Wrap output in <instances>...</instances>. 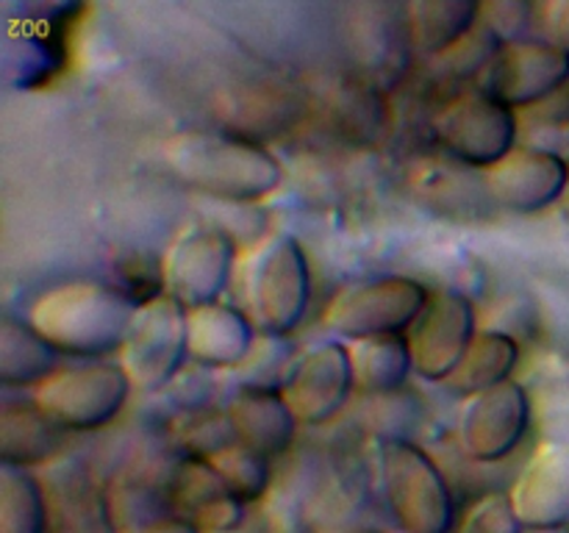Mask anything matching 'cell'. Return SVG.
<instances>
[{
	"label": "cell",
	"mask_w": 569,
	"mask_h": 533,
	"mask_svg": "<svg viewBox=\"0 0 569 533\" xmlns=\"http://www.w3.org/2000/svg\"><path fill=\"white\" fill-rule=\"evenodd\" d=\"M164 161L183 187L209 200L256 205L276 194L283 167L264 144L226 131H187L164 142Z\"/></svg>",
	"instance_id": "cell-1"
},
{
	"label": "cell",
	"mask_w": 569,
	"mask_h": 533,
	"mask_svg": "<svg viewBox=\"0 0 569 533\" xmlns=\"http://www.w3.org/2000/svg\"><path fill=\"white\" fill-rule=\"evenodd\" d=\"M137 305L117 286L94 281L61 283L28 311V322L59 350L78 361H106L120 353Z\"/></svg>",
	"instance_id": "cell-2"
},
{
	"label": "cell",
	"mask_w": 569,
	"mask_h": 533,
	"mask_svg": "<svg viewBox=\"0 0 569 533\" xmlns=\"http://www.w3.org/2000/svg\"><path fill=\"white\" fill-rule=\"evenodd\" d=\"M311 300V266L298 237L281 231L267 237L244 270V305L256 331L289 336L306 320Z\"/></svg>",
	"instance_id": "cell-3"
},
{
	"label": "cell",
	"mask_w": 569,
	"mask_h": 533,
	"mask_svg": "<svg viewBox=\"0 0 569 533\" xmlns=\"http://www.w3.org/2000/svg\"><path fill=\"white\" fill-rule=\"evenodd\" d=\"M378 470L389 511L403 533H456V500L442 466L409 439H383Z\"/></svg>",
	"instance_id": "cell-4"
},
{
	"label": "cell",
	"mask_w": 569,
	"mask_h": 533,
	"mask_svg": "<svg viewBox=\"0 0 569 533\" xmlns=\"http://www.w3.org/2000/svg\"><path fill=\"white\" fill-rule=\"evenodd\" d=\"M133 381L120 361H78L59 366L42 386L33 389V403L61 431L87 433L111 425L131 398Z\"/></svg>",
	"instance_id": "cell-5"
},
{
	"label": "cell",
	"mask_w": 569,
	"mask_h": 533,
	"mask_svg": "<svg viewBox=\"0 0 569 533\" xmlns=\"http://www.w3.org/2000/svg\"><path fill=\"white\" fill-rule=\"evenodd\" d=\"M431 289L406 275H383L350 283L339 289L328 303V331L337 336L361 342L378 336H409L415 322L426 311Z\"/></svg>",
	"instance_id": "cell-6"
},
{
	"label": "cell",
	"mask_w": 569,
	"mask_h": 533,
	"mask_svg": "<svg viewBox=\"0 0 569 533\" xmlns=\"http://www.w3.org/2000/svg\"><path fill=\"white\" fill-rule=\"evenodd\" d=\"M433 137L450 161L489 172L520 148V117L481 89H470L439 111Z\"/></svg>",
	"instance_id": "cell-7"
},
{
	"label": "cell",
	"mask_w": 569,
	"mask_h": 533,
	"mask_svg": "<svg viewBox=\"0 0 569 533\" xmlns=\"http://www.w3.org/2000/svg\"><path fill=\"white\" fill-rule=\"evenodd\" d=\"M187 316L189 311L170 294L139 305L120 350V364L131 375L133 389L159 392L176 381L189 359Z\"/></svg>",
	"instance_id": "cell-8"
},
{
	"label": "cell",
	"mask_w": 569,
	"mask_h": 533,
	"mask_svg": "<svg viewBox=\"0 0 569 533\" xmlns=\"http://www.w3.org/2000/svg\"><path fill=\"white\" fill-rule=\"evenodd\" d=\"M239 242L220 225H189L164 253V289L187 311L220 303L237 270Z\"/></svg>",
	"instance_id": "cell-9"
},
{
	"label": "cell",
	"mask_w": 569,
	"mask_h": 533,
	"mask_svg": "<svg viewBox=\"0 0 569 533\" xmlns=\"http://www.w3.org/2000/svg\"><path fill=\"white\" fill-rule=\"evenodd\" d=\"M278 389L300 425H322L333 420L356 389L350 348L339 339L311 344L289 364Z\"/></svg>",
	"instance_id": "cell-10"
},
{
	"label": "cell",
	"mask_w": 569,
	"mask_h": 533,
	"mask_svg": "<svg viewBox=\"0 0 569 533\" xmlns=\"http://www.w3.org/2000/svg\"><path fill=\"white\" fill-rule=\"evenodd\" d=\"M478 336L476 305L456 289L431 292L426 311L409 331L415 372L422 381L448 383Z\"/></svg>",
	"instance_id": "cell-11"
},
{
	"label": "cell",
	"mask_w": 569,
	"mask_h": 533,
	"mask_svg": "<svg viewBox=\"0 0 569 533\" xmlns=\"http://www.w3.org/2000/svg\"><path fill=\"white\" fill-rule=\"evenodd\" d=\"M531 428V398L520 381H506L467 398L459 416L461 450L478 464L509 459Z\"/></svg>",
	"instance_id": "cell-12"
},
{
	"label": "cell",
	"mask_w": 569,
	"mask_h": 533,
	"mask_svg": "<svg viewBox=\"0 0 569 533\" xmlns=\"http://www.w3.org/2000/svg\"><path fill=\"white\" fill-rule=\"evenodd\" d=\"M569 78V56L548 39H520L500 48L478 78V89L509 109H537Z\"/></svg>",
	"instance_id": "cell-13"
},
{
	"label": "cell",
	"mask_w": 569,
	"mask_h": 533,
	"mask_svg": "<svg viewBox=\"0 0 569 533\" xmlns=\"http://www.w3.org/2000/svg\"><path fill=\"white\" fill-rule=\"evenodd\" d=\"M495 205L515 214H539L561 203L569 187V161L559 150L520 144L498 167L483 172Z\"/></svg>",
	"instance_id": "cell-14"
},
{
	"label": "cell",
	"mask_w": 569,
	"mask_h": 533,
	"mask_svg": "<svg viewBox=\"0 0 569 533\" xmlns=\"http://www.w3.org/2000/svg\"><path fill=\"white\" fill-rule=\"evenodd\" d=\"M526 531L569 525V439L539 444L509 492Z\"/></svg>",
	"instance_id": "cell-15"
},
{
	"label": "cell",
	"mask_w": 569,
	"mask_h": 533,
	"mask_svg": "<svg viewBox=\"0 0 569 533\" xmlns=\"http://www.w3.org/2000/svg\"><path fill=\"white\" fill-rule=\"evenodd\" d=\"M409 11L398 6H359L353 20V59L376 89H389L406 76L411 61Z\"/></svg>",
	"instance_id": "cell-16"
},
{
	"label": "cell",
	"mask_w": 569,
	"mask_h": 533,
	"mask_svg": "<svg viewBox=\"0 0 569 533\" xmlns=\"http://www.w3.org/2000/svg\"><path fill=\"white\" fill-rule=\"evenodd\" d=\"M167 494L176 514L187 516L203 533H231L250 520L248 503L222 481L206 459H181L172 470Z\"/></svg>",
	"instance_id": "cell-17"
},
{
	"label": "cell",
	"mask_w": 569,
	"mask_h": 533,
	"mask_svg": "<svg viewBox=\"0 0 569 533\" xmlns=\"http://www.w3.org/2000/svg\"><path fill=\"white\" fill-rule=\"evenodd\" d=\"M306 114V100L287 83H248L220 98V125L231 137L264 144V139L283 137Z\"/></svg>",
	"instance_id": "cell-18"
},
{
	"label": "cell",
	"mask_w": 569,
	"mask_h": 533,
	"mask_svg": "<svg viewBox=\"0 0 569 533\" xmlns=\"http://www.w3.org/2000/svg\"><path fill=\"white\" fill-rule=\"evenodd\" d=\"M189 361L209 370H237L250 359L256 325L248 311L231 303H211L192 309L187 316Z\"/></svg>",
	"instance_id": "cell-19"
},
{
	"label": "cell",
	"mask_w": 569,
	"mask_h": 533,
	"mask_svg": "<svg viewBox=\"0 0 569 533\" xmlns=\"http://www.w3.org/2000/svg\"><path fill=\"white\" fill-rule=\"evenodd\" d=\"M226 411L239 442L259 450L267 459H278L292 447L300 422L283 400L281 389L248 383L233 394Z\"/></svg>",
	"instance_id": "cell-20"
},
{
	"label": "cell",
	"mask_w": 569,
	"mask_h": 533,
	"mask_svg": "<svg viewBox=\"0 0 569 533\" xmlns=\"http://www.w3.org/2000/svg\"><path fill=\"white\" fill-rule=\"evenodd\" d=\"M59 370V350L28 320H0V383L6 389L42 386Z\"/></svg>",
	"instance_id": "cell-21"
},
{
	"label": "cell",
	"mask_w": 569,
	"mask_h": 533,
	"mask_svg": "<svg viewBox=\"0 0 569 533\" xmlns=\"http://www.w3.org/2000/svg\"><path fill=\"white\" fill-rule=\"evenodd\" d=\"M61 428L39 411L33 400H6L0 409V466H22L48 461L61 447Z\"/></svg>",
	"instance_id": "cell-22"
},
{
	"label": "cell",
	"mask_w": 569,
	"mask_h": 533,
	"mask_svg": "<svg viewBox=\"0 0 569 533\" xmlns=\"http://www.w3.org/2000/svg\"><path fill=\"white\" fill-rule=\"evenodd\" d=\"M406 11L411 42L433 59L448 56L481 22V3L476 0H417L406 6Z\"/></svg>",
	"instance_id": "cell-23"
},
{
	"label": "cell",
	"mask_w": 569,
	"mask_h": 533,
	"mask_svg": "<svg viewBox=\"0 0 569 533\" xmlns=\"http://www.w3.org/2000/svg\"><path fill=\"white\" fill-rule=\"evenodd\" d=\"M520 364V342L503 331H478L470 350L461 359L459 370L450 375L448 386L456 394H481L487 389L511 381Z\"/></svg>",
	"instance_id": "cell-24"
},
{
	"label": "cell",
	"mask_w": 569,
	"mask_h": 533,
	"mask_svg": "<svg viewBox=\"0 0 569 533\" xmlns=\"http://www.w3.org/2000/svg\"><path fill=\"white\" fill-rule=\"evenodd\" d=\"M328 120L333 131L353 144H372L387 131V103L381 89L365 78H348L328 98Z\"/></svg>",
	"instance_id": "cell-25"
},
{
	"label": "cell",
	"mask_w": 569,
	"mask_h": 533,
	"mask_svg": "<svg viewBox=\"0 0 569 533\" xmlns=\"http://www.w3.org/2000/svg\"><path fill=\"white\" fill-rule=\"evenodd\" d=\"M350 359H353L356 389L367 394L398 392L415 372V359L406 336L361 339L350 344Z\"/></svg>",
	"instance_id": "cell-26"
},
{
	"label": "cell",
	"mask_w": 569,
	"mask_h": 533,
	"mask_svg": "<svg viewBox=\"0 0 569 533\" xmlns=\"http://www.w3.org/2000/svg\"><path fill=\"white\" fill-rule=\"evenodd\" d=\"M0 533H48V500L31 470L0 466Z\"/></svg>",
	"instance_id": "cell-27"
},
{
	"label": "cell",
	"mask_w": 569,
	"mask_h": 533,
	"mask_svg": "<svg viewBox=\"0 0 569 533\" xmlns=\"http://www.w3.org/2000/svg\"><path fill=\"white\" fill-rule=\"evenodd\" d=\"M211 464H214V470L220 472L222 481L228 483V489H231L242 503L253 505L270 492L272 459H267L259 450L248 447V444H231V447L222 450L220 455H214Z\"/></svg>",
	"instance_id": "cell-28"
},
{
	"label": "cell",
	"mask_w": 569,
	"mask_h": 533,
	"mask_svg": "<svg viewBox=\"0 0 569 533\" xmlns=\"http://www.w3.org/2000/svg\"><path fill=\"white\" fill-rule=\"evenodd\" d=\"M176 431L187 447V459L211 461L222 450L239 442L228 411H192V414L183 416Z\"/></svg>",
	"instance_id": "cell-29"
},
{
	"label": "cell",
	"mask_w": 569,
	"mask_h": 533,
	"mask_svg": "<svg viewBox=\"0 0 569 533\" xmlns=\"http://www.w3.org/2000/svg\"><path fill=\"white\" fill-rule=\"evenodd\" d=\"M117 289L131 300L133 305H148L167 294L164 289V259L144 250H128L126 255L114 259Z\"/></svg>",
	"instance_id": "cell-30"
},
{
	"label": "cell",
	"mask_w": 569,
	"mask_h": 533,
	"mask_svg": "<svg viewBox=\"0 0 569 533\" xmlns=\"http://www.w3.org/2000/svg\"><path fill=\"white\" fill-rule=\"evenodd\" d=\"M456 533H528L511 505L509 492H492L478 500L465 520L459 522Z\"/></svg>",
	"instance_id": "cell-31"
},
{
	"label": "cell",
	"mask_w": 569,
	"mask_h": 533,
	"mask_svg": "<svg viewBox=\"0 0 569 533\" xmlns=\"http://www.w3.org/2000/svg\"><path fill=\"white\" fill-rule=\"evenodd\" d=\"M533 6L520 3V0H503V3L481 6V22L500 39L503 44L528 39V26H531Z\"/></svg>",
	"instance_id": "cell-32"
},
{
	"label": "cell",
	"mask_w": 569,
	"mask_h": 533,
	"mask_svg": "<svg viewBox=\"0 0 569 533\" xmlns=\"http://www.w3.org/2000/svg\"><path fill=\"white\" fill-rule=\"evenodd\" d=\"M114 533H203L194 522L187 516L176 514V511H164V514L148 516V520L131 522V525L117 527Z\"/></svg>",
	"instance_id": "cell-33"
},
{
	"label": "cell",
	"mask_w": 569,
	"mask_h": 533,
	"mask_svg": "<svg viewBox=\"0 0 569 533\" xmlns=\"http://www.w3.org/2000/svg\"><path fill=\"white\" fill-rule=\"evenodd\" d=\"M542 26L548 42L569 56V0H550L542 6Z\"/></svg>",
	"instance_id": "cell-34"
},
{
	"label": "cell",
	"mask_w": 569,
	"mask_h": 533,
	"mask_svg": "<svg viewBox=\"0 0 569 533\" xmlns=\"http://www.w3.org/2000/svg\"><path fill=\"white\" fill-rule=\"evenodd\" d=\"M533 114L548 125H569V78L542 105L533 109Z\"/></svg>",
	"instance_id": "cell-35"
},
{
	"label": "cell",
	"mask_w": 569,
	"mask_h": 533,
	"mask_svg": "<svg viewBox=\"0 0 569 533\" xmlns=\"http://www.w3.org/2000/svg\"><path fill=\"white\" fill-rule=\"evenodd\" d=\"M231 533H267V531H264V525H261V520H253V516H250L242 527H237V531H231Z\"/></svg>",
	"instance_id": "cell-36"
},
{
	"label": "cell",
	"mask_w": 569,
	"mask_h": 533,
	"mask_svg": "<svg viewBox=\"0 0 569 533\" xmlns=\"http://www.w3.org/2000/svg\"><path fill=\"white\" fill-rule=\"evenodd\" d=\"M337 533H383L381 527H372V525H353V527H345V531Z\"/></svg>",
	"instance_id": "cell-37"
},
{
	"label": "cell",
	"mask_w": 569,
	"mask_h": 533,
	"mask_svg": "<svg viewBox=\"0 0 569 533\" xmlns=\"http://www.w3.org/2000/svg\"><path fill=\"white\" fill-rule=\"evenodd\" d=\"M561 211H565V217L569 220V187H567L565 198H561Z\"/></svg>",
	"instance_id": "cell-38"
},
{
	"label": "cell",
	"mask_w": 569,
	"mask_h": 533,
	"mask_svg": "<svg viewBox=\"0 0 569 533\" xmlns=\"http://www.w3.org/2000/svg\"><path fill=\"white\" fill-rule=\"evenodd\" d=\"M528 533H567V527H553V531H528Z\"/></svg>",
	"instance_id": "cell-39"
},
{
	"label": "cell",
	"mask_w": 569,
	"mask_h": 533,
	"mask_svg": "<svg viewBox=\"0 0 569 533\" xmlns=\"http://www.w3.org/2000/svg\"><path fill=\"white\" fill-rule=\"evenodd\" d=\"M567 533H569V525H567Z\"/></svg>",
	"instance_id": "cell-40"
}]
</instances>
